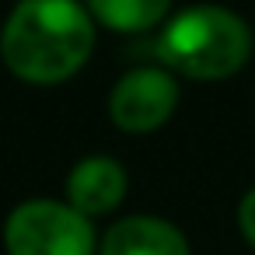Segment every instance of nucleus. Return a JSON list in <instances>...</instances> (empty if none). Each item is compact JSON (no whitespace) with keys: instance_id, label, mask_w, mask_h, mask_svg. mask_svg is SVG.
Masks as SVG:
<instances>
[{"instance_id":"1","label":"nucleus","mask_w":255,"mask_h":255,"mask_svg":"<svg viewBox=\"0 0 255 255\" xmlns=\"http://www.w3.org/2000/svg\"><path fill=\"white\" fill-rule=\"evenodd\" d=\"M95 49L91 14L77 0H21L0 32L7 70L28 84L74 77Z\"/></svg>"},{"instance_id":"7","label":"nucleus","mask_w":255,"mask_h":255,"mask_svg":"<svg viewBox=\"0 0 255 255\" xmlns=\"http://www.w3.org/2000/svg\"><path fill=\"white\" fill-rule=\"evenodd\" d=\"M171 0H88V14L112 32H147L164 21Z\"/></svg>"},{"instance_id":"6","label":"nucleus","mask_w":255,"mask_h":255,"mask_svg":"<svg viewBox=\"0 0 255 255\" xmlns=\"http://www.w3.org/2000/svg\"><path fill=\"white\" fill-rule=\"evenodd\" d=\"M98 255H189V241L161 217H123L105 231Z\"/></svg>"},{"instance_id":"5","label":"nucleus","mask_w":255,"mask_h":255,"mask_svg":"<svg viewBox=\"0 0 255 255\" xmlns=\"http://www.w3.org/2000/svg\"><path fill=\"white\" fill-rule=\"evenodd\" d=\"M126 196V171L116 157L91 154L77 161L67 175V203L81 210L84 217L112 213Z\"/></svg>"},{"instance_id":"2","label":"nucleus","mask_w":255,"mask_h":255,"mask_svg":"<svg viewBox=\"0 0 255 255\" xmlns=\"http://www.w3.org/2000/svg\"><path fill=\"white\" fill-rule=\"evenodd\" d=\"M157 53L175 74L192 81H224L248 63L252 28L241 14L217 4L185 7L164 25Z\"/></svg>"},{"instance_id":"3","label":"nucleus","mask_w":255,"mask_h":255,"mask_svg":"<svg viewBox=\"0 0 255 255\" xmlns=\"http://www.w3.org/2000/svg\"><path fill=\"white\" fill-rule=\"evenodd\" d=\"M7 255H95L91 217L56 199L18 203L4 224Z\"/></svg>"},{"instance_id":"4","label":"nucleus","mask_w":255,"mask_h":255,"mask_svg":"<svg viewBox=\"0 0 255 255\" xmlns=\"http://www.w3.org/2000/svg\"><path fill=\"white\" fill-rule=\"evenodd\" d=\"M178 105V84L171 74L143 67L116 81L109 95V116L126 133H150L171 119Z\"/></svg>"},{"instance_id":"8","label":"nucleus","mask_w":255,"mask_h":255,"mask_svg":"<svg viewBox=\"0 0 255 255\" xmlns=\"http://www.w3.org/2000/svg\"><path fill=\"white\" fill-rule=\"evenodd\" d=\"M238 227H241L245 241L255 248V189H248L238 203Z\"/></svg>"}]
</instances>
